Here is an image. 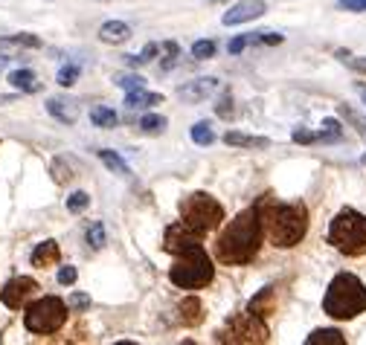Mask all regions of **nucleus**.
<instances>
[{"label": "nucleus", "mask_w": 366, "mask_h": 345, "mask_svg": "<svg viewBox=\"0 0 366 345\" xmlns=\"http://www.w3.org/2000/svg\"><path fill=\"white\" fill-rule=\"evenodd\" d=\"M233 113V99L230 96H224L221 99V105H218V116H230Z\"/></svg>", "instance_id": "ea45409f"}, {"label": "nucleus", "mask_w": 366, "mask_h": 345, "mask_svg": "<svg viewBox=\"0 0 366 345\" xmlns=\"http://www.w3.org/2000/svg\"><path fill=\"white\" fill-rule=\"evenodd\" d=\"M256 209L262 215L265 235L273 247L291 249L309 232V206L302 200H279L273 195H265L259 198Z\"/></svg>", "instance_id": "7ed1b4c3"}, {"label": "nucleus", "mask_w": 366, "mask_h": 345, "mask_svg": "<svg viewBox=\"0 0 366 345\" xmlns=\"http://www.w3.org/2000/svg\"><path fill=\"white\" fill-rule=\"evenodd\" d=\"M363 105H366V93H363Z\"/></svg>", "instance_id": "a19ab883"}, {"label": "nucleus", "mask_w": 366, "mask_h": 345, "mask_svg": "<svg viewBox=\"0 0 366 345\" xmlns=\"http://www.w3.org/2000/svg\"><path fill=\"white\" fill-rule=\"evenodd\" d=\"M221 342H235V345H253V342H267L270 339V328L265 325V317H256L253 310L235 313L227 322V328L218 334Z\"/></svg>", "instance_id": "6e6552de"}, {"label": "nucleus", "mask_w": 366, "mask_h": 345, "mask_svg": "<svg viewBox=\"0 0 366 345\" xmlns=\"http://www.w3.org/2000/svg\"><path fill=\"white\" fill-rule=\"evenodd\" d=\"M38 293V281L29 278V276H15L12 281H6L4 290H0V302L12 310H21L26 307V302Z\"/></svg>", "instance_id": "1a4fd4ad"}, {"label": "nucleus", "mask_w": 366, "mask_h": 345, "mask_svg": "<svg viewBox=\"0 0 366 345\" xmlns=\"http://www.w3.org/2000/svg\"><path fill=\"white\" fill-rule=\"evenodd\" d=\"M79 64H65V67H61L58 70V84L61 87H70V84H76V79H79Z\"/></svg>", "instance_id": "cd10ccee"}, {"label": "nucleus", "mask_w": 366, "mask_h": 345, "mask_svg": "<svg viewBox=\"0 0 366 345\" xmlns=\"http://www.w3.org/2000/svg\"><path fill=\"white\" fill-rule=\"evenodd\" d=\"M343 131L338 119H323V131L317 134V142H340Z\"/></svg>", "instance_id": "5701e85b"}, {"label": "nucleus", "mask_w": 366, "mask_h": 345, "mask_svg": "<svg viewBox=\"0 0 366 345\" xmlns=\"http://www.w3.org/2000/svg\"><path fill=\"white\" fill-rule=\"evenodd\" d=\"M363 163H366V157H363Z\"/></svg>", "instance_id": "37998d69"}, {"label": "nucleus", "mask_w": 366, "mask_h": 345, "mask_svg": "<svg viewBox=\"0 0 366 345\" xmlns=\"http://www.w3.org/2000/svg\"><path fill=\"white\" fill-rule=\"evenodd\" d=\"M9 84L18 87V90H26V93H35L38 90V81H35V73L33 70H12L9 73Z\"/></svg>", "instance_id": "412c9836"}, {"label": "nucleus", "mask_w": 366, "mask_h": 345, "mask_svg": "<svg viewBox=\"0 0 366 345\" xmlns=\"http://www.w3.org/2000/svg\"><path fill=\"white\" fill-rule=\"evenodd\" d=\"M113 84H119L122 90H140V87H145V79L143 76H134V73H126V76H116L113 79Z\"/></svg>", "instance_id": "bb28decb"}, {"label": "nucleus", "mask_w": 366, "mask_h": 345, "mask_svg": "<svg viewBox=\"0 0 366 345\" xmlns=\"http://www.w3.org/2000/svg\"><path fill=\"white\" fill-rule=\"evenodd\" d=\"M79 278V273H76V267H70V264H65V267H61L58 270V285H73V281Z\"/></svg>", "instance_id": "72a5a7b5"}, {"label": "nucleus", "mask_w": 366, "mask_h": 345, "mask_svg": "<svg viewBox=\"0 0 366 345\" xmlns=\"http://www.w3.org/2000/svg\"><path fill=\"white\" fill-rule=\"evenodd\" d=\"M248 310H253L256 317H270V313L277 310V299H273V288H262V290H259V293L250 299Z\"/></svg>", "instance_id": "f3484780"}, {"label": "nucleus", "mask_w": 366, "mask_h": 345, "mask_svg": "<svg viewBox=\"0 0 366 345\" xmlns=\"http://www.w3.org/2000/svg\"><path fill=\"white\" fill-rule=\"evenodd\" d=\"M326 241L349 259L366 256V215H360L357 209H340L331 217Z\"/></svg>", "instance_id": "39448f33"}, {"label": "nucleus", "mask_w": 366, "mask_h": 345, "mask_svg": "<svg viewBox=\"0 0 366 345\" xmlns=\"http://www.w3.org/2000/svg\"><path fill=\"white\" fill-rule=\"evenodd\" d=\"M212 4H221V0H212Z\"/></svg>", "instance_id": "79ce46f5"}, {"label": "nucleus", "mask_w": 366, "mask_h": 345, "mask_svg": "<svg viewBox=\"0 0 366 345\" xmlns=\"http://www.w3.org/2000/svg\"><path fill=\"white\" fill-rule=\"evenodd\" d=\"M163 249L169 256H174V264L169 270V281L180 290H201L216 278V267L204 247V238L195 235L189 227H183L180 221L166 227L163 235Z\"/></svg>", "instance_id": "f257e3e1"}, {"label": "nucleus", "mask_w": 366, "mask_h": 345, "mask_svg": "<svg viewBox=\"0 0 366 345\" xmlns=\"http://www.w3.org/2000/svg\"><path fill=\"white\" fill-rule=\"evenodd\" d=\"M253 44H267V47H273V44H282V35H273V33H259V35H253Z\"/></svg>", "instance_id": "58836bf2"}, {"label": "nucleus", "mask_w": 366, "mask_h": 345, "mask_svg": "<svg viewBox=\"0 0 366 345\" xmlns=\"http://www.w3.org/2000/svg\"><path fill=\"white\" fill-rule=\"evenodd\" d=\"M267 12L265 0H238L235 6H230V12H224L221 23L224 26H238V23H248L253 18H262Z\"/></svg>", "instance_id": "9d476101"}, {"label": "nucleus", "mask_w": 366, "mask_h": 345, "mask_svg": "<svg viewBox=\"0 0 366 345\" xmlns=\"http://www.w3.org/2000/svg\"><path fill=\"white\" fill-rule=\"evenodd\" d=\"M216 55V41H195L192 44V58L204 61V58H212Z\"/></svg>", "instance_id": "c85d7f7f"}, {"label": "nucleus", "mask_w": 366, "mask_h": 345, "mask_svg": "<svg viewBox=\"0 0 366 345\" xmlns=\"http://www.w3.org/2000/svg\"><path fill=\"white\" fill-rule=\"evenodd\" d=\"M52 177H55V183H67L73 174H70V166L65 169V160H55L52 163Z\"/></svg>", "instance_id": "473e14b6"}, {"label": "nucleus", "mask_w": 366, "mask_h": 345, "mask_svg": "<svg viewBox=\"0 0 366 345\" xmlns=\"http://www.w3.org/2000/svg\"><path fill=\"white\" fill-rule=\"evenodd\" d=\"M340 116H343V119H349V122L355 125V128H357L363 137H366V119H363L357 111H352L349 105H340Z\"/></svg>", "instance_id": "c756f323"}, {"label": "nucleus", "mask_w": 366, "mask_h": 345, "mask_svg": "<svg viewBox=\"0 0 366 345\" xmlns=\"http://www.w3.org/2000/svg\"><path fill=\"white\" fill-rule=\"evenodd\" d=\"M265 241V227H262V215L256 206L238 212L233 221L221 230L216 241V259L221 264L238 267V264H250Z\"/></svg>", "instance_id": "f03ea898"}, {"label": "nucleus", "mask_w": 366, "mask_h": 345, "mask_svg": "<svg viewBox=\"0 0 366 345\" xmlns=\"http://www.w3.org/2000/svg\"><path fill=\"white\" fill-rule=\"evenodd\" d=\"M90 122H94V125H99V128H113V125L119 122V116L111 111V108H94V111H90Z\"/></svg>", "instance_id": "b1692460"}, {"label": "nucleus", "mask_w": 366, "mask_h": 345, "mask_svg": "<svg viewBox=\"0 0 366 345\" xmlns=\"http://www.w3.org/2000/svg\"><path fill=\"white\" fill-rule=\"evenodd\" d=\"M67 322V305L58 296H41L33 305H26L23 325L29 334H55Z\"/></svg>", "instance_id": "0eeeda50"}, {"label": "nucleus", "mask_w": 366, "mask_h": 345, "mask_svg": "<svg viewBox=\"0 0 366 345\" xmlns=\"http://www.w3.org/2000/svg\"><path fill=\"white\" fill-rule=\"evenodd\" d=\"M305 345H346V336L334 328H320L311 336H305Z\"/></svg>", "instance_id": "aec40b11"}, {"label": "nucleus", "mask_w": 366, "mask_h": 345, "mask_svg": "<svg viewBox=\"0 0 366 345\" xmlns=\"http://www.w3.org/2000/svg\"><path fill=\"white\" fill-rule=\"evenodd\" d=\"M224 221V206L206 195V192H195L189 198H183L180 200V224L183 227H189L195 235H206L212 230H218Z\"/></svg>", "instance_id": "423d86ee"}, {"label": "nucleus", "mask_w": 366, "mask_h": 345, "mask_svg": "<svg viewBox=\"0 0 366 345\" xmlns=\"http://www.w3.org/2000/svg\"><path fill=\"white\" fill-rule=\"evenodd\" d=\"M192 140H195V145H212V142H216L212 125L209 122H195L192 125Z\"/></svg>", "instance_id": "393cba45"}, {"label": "nucleus", "mask_w": 366, "mask_h": 345, "mask_svg": "<svg viewBox=\"0 0 366 345\" xmlns=\"http://www.w3.org/2000/svg\"><path fill=\"white\" fill-rule=\"evenodd\" d=\"M84 241H87V247L90 249H102L105 244H108V235H105V224L102 221H94L87 227V232H84Z\"/></svg>", "instance_id": "4be33fe9"}, {"label": "nucleus", "mask_w": 366, "mask_h": 345, "mask_svg": "<svg viewBox=\"0 0 366 345\" xmlns=\"http://www.w3.org/2000/svg\"><path fill=\"white\" fill-rule=\"evenodd\" d=\"M163 128H166V116H160V113H145L140 119V131H145V134H157Z\"/></svg>", "instance_id": "a878e982"}, {"label": "nucleus", "mask_w": 366, "mask_h": 345, "mask_svg": "<svg viewBox=\"0 0 366 345\" xmlns=\"http://www.w3.org/2000/svg\"><path fill=\"white\" fill-rule=\"evenodd\" d=\"M177 319L180 325H187V328H198L204 322V305L198 296H187L180 305H177Z\"/></svg>", "instance_id": "f8f14e48"}, {"label": "nucleus", "mask_w": 366, "mask_h": 345, "mask_svg": "<svg viewBox=\"0 0 366 345\" xmlns=\"http://www.w3.org/2000/svg\"><path fill=\"white\" fill-rule=\"evenodd\" d=\"M227 145H238V148H270V140L265 137H250V134H238V131H227L224 134Z\"/></svg>", "instance_id": "a211bd4d"}, {"label": "nucleus", "mask_w": 366, "mask_h": 345, "mask_svg": "<svg viewBox=\"0 0 366 345\" xmlns=\"http://www.w3.org/2000/svg\"><path fill=\"white\" fill-rule=\"evenodd\" d=\"M0 44H12V47H41V38H35V35H29V33H23V35H15V38H4Z\"/></svg>", "instance_id": "7c9ffc66"}, {"label": "nucleus", "mask_w": 366, "mask_h": 345, "mask_svg": "<svg viewBox=\"0 0 366 345\" xmlns=\"http://www.w3.org/2000/svg\"><path fill=\"white\" fill-rule=\"evenodd\" d=\"M47 111H50V116H55L58 122H65V125H73L79 119L76 102H67V99H50L47 102Z\"/></svg>", "instance_id": "2eb2a0df"}, {"label": "nucleus", "mask_w": 366, "mask_h": 345, "mask_svg": "<svg viewBox=\"0 0 366 345\" xmlns=\"http://www.w3.org/2000/svg\"><path fill=\"white\" fill-rule=\"evenodd\" d=\"M291 137H294V142H299V145H311V142H317V134L305 131V128H296Z\"/></svg>", "instance_id": "e433bc0d"}, {"label": "nucleus", "mask_w": 366, "mask_h": 345, "mask_svg": "<svg viewBox=\"0 0 366 345\" xmlns=\"http://www.w3.org/2000/svg\"><path fill=\"white\" fill-rule=\"evenodd\" d=\"M67 307H73V310H84V307H90V296H87V293H73V296L67 299Z\"/></svg>", "instance_id": "f704fd0d"}, {"label": "nucleus", "mask_w": 366, "mask_h": 345, "mask_svg": "<svg viewBox=\"0 0 366 345\" xmlns=\"http://www.w3.org/2000/svg\"><path fill=\"white\" fill-rule=\"evenodd\" d=\"M248 44H253V35H238V38H233V41H230V55H238Z\"/></svg>", "instance_id": "4c0bfd02"}, {"label": "nucleus", "mask_w": 366, "mask_h": 345, "mask_svg": "<svg viewBox=\"0 0 366 345\" xmlns=\"http://www.w3.org/2000/svg\"><path fill=\"white\" fill-rule=\"evenodd\" d=\"M338 9H346V12H366V0H338Z\"/></svg>", "instance_id": "c9c22d12"}, {"label": "nucleus", "mask_w": 366, "mask_h": 345, "mask_svg": "<svg viewBox=\"0 0 366 345\" xmlns=\"http://www.w3.org/2000/svg\"><path fill=\"white\" fill-rule=\"evenodd\" d=\"M90 206V195L87 192H73L70 198H67V209L70 212H82V209H87Z\"/></svg>", "instance_id": "2f4dec72"}, {"label": "nucleus", "mask_w": 366, "mask_h": 345, "mask_svg": "<svg viewBox=\"0 0 366 345\" xmlns=\"http://www.w3.org/2000/svg\"><path fill=\"white\" fill-rule=\"evenodd\" d=\"M58 259H61V249H58L55 241H44L33 249V267H38V270H47V267L58 264Z\"/></svg>", "instance_id": "ddd939ff"}, {"label": "nucleus", "mask_w": 366, "mask_h": 345, "mask_svg": "<svg viewBox=\"0 0 366 345\" xmlns=\"http://www.w3.org/2000/svg\"><path fill=\"white\" fill-rule=\"evenodd\" d=\"M160 102H163L160 93H148L145 87H140V90H128V93H126V108H128V111L151 108V105H160Z\"/></svg>", "instance_id": "dca6fc26"}, {"label": "nucleus", "mask_w": 366, "mask_h": 345, "mask_svg": "<svg viewBox=\"0 0 366 345\" xmlns=\"http://www.w3.org/2000/svg\"><path fill=\"white\" fill-rule=\"evenodd\" d=\"M99 160L105 163V169H108V171H113V174H119V177H131V169H128V163L122 160V157H119L116 151L99 148Z\"/></svg>", "instance_id": "6ab92c4d"}, {"label": "nucleus", "mask_w": 366, "mask_h": 345, "mask_svg": "<svg viewBox=\"0 0 366 345\" xmlns=\"http://www.w3.org/2000/svg\"><path fill=\"white\" fill-rule=\"evenodd\" d=\"M323 310L331 319H355L366 310V285L355 273H338L323 296Z\"/></svg>", "instance_id": "20e7f679"}, {"label": "nucleus", "mask_w": 366, "mask_h": 345, "mask_svg": "<svg viewBox=\"0 0 366 345\" xmlns=\"http://www.w3.org/2000/svg\"><path fill=\"white\" fill-rule=\"evenodd\" d=\"M99 38H102L105 44H126V41L131 38V26L122 23V21H108V23H102V29H99Z\"/></svg>", "instance_id": "4468645a"}, {"label": "nucleus", "mask_w": 366, "mask_h": 345, "mask_svg": "<svg viewBox=\"0 0 366 345\" xmlns=\"http://www.w3.org/2000/svg\"><path fill=\"white\" fill-rule=\"evenodd\" d=\"M218 90V79H195L189 84H183L177 93L183 102H204L206 96H212V93Z\"/></svg>", "instance_id": "9b49d317"}]
</instances>
